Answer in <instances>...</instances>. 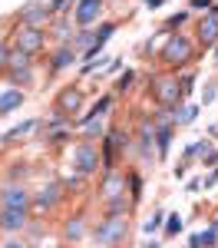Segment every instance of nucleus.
Returning a JSON list of instances; mask_svg holds the SVG:
<instances>
[{"mask_svg":"<svg viewBox=\"0 0 218 248\" xmlns=\"http://www.w3.org/2000/svg\"><path fill=\"white\" fill-rule=\"evenodd\" d=\"M192 60H195V40H192V37H185L182 30L165 37L162 50H159V63H162V66H169V70H182V66H189Z\"/></svg>","mask_w":218,"mask_h":248,"instance_id":"obj_1","label":"nucleus"},{"mask_svg":"<svg viewBox=\"0 0 218 248\" xmlns=\"http://www.w3.org/2000/svg\"><path fill=\"white\" fill-rule=\"evenodd\" d=\"M126 238H129V215H102L99 225L93 229V242L96 245L119 248Z\"/></svg>","mask_w":218,"mask_h":248,"instance_id":"obj_2","label":"nucleus"},{"mask_svg":"<svg viewBox=\"0 0 218 248\" xmlns=\"http://www.w3.org/2000/svg\"><path fill=\"white\" fill-rule=\"evenodd\" d=\"M70 166H73V172L76 175H96L99 172V146L96 142H89V139H76L73 142V149H70Z\"/></svg>","mask_w":218,"mask_h":248,"instance_id":"obj_3","label":"nucleus"},{"mask_svg":"<svg viewBox=\"0 0 218 248\" xmlns=\"http://www.w3.org/2000/svg\"><path fill=\"white\" fill-rule=\"evenodd\" d=\"M63 202V186H59L57 179L53 182H43L37 192H30V215L33 218H43L46 212H53Z\"/></svg>","mask_w":218,"mask_h":248,"instance_id":"obj_4","label":"nucleus"},{"mask_svg":"<svg viewBox=\"0 0 218 248\" xmlns=\"http://www.w3.org/2000/svg\"><path fill=\"white\" fill-rule=\"evenodd\" d=\"M53 20V10L46 0H27L23 7L17 10V23L20 27H37V30H46Z\"/></svg>","mask_w":218,"mask_h":248,"instance_id":"obj_5","label":"nucleus"},{"mask_svg":"<svg viewBox=\"0 0 218 248\" xmlns=\"http://www.w3.org/2000/svg\"><path fill=\"white\" fill-rule=\"evenodd\" d=\"M10 46H17L23 53L37 57L40 50L46 46V30H37V27H14V37H10Z\"/></svg>","mask_w":218,"mask_h":248,"instance_id":"obj_6","label":"nucleus"},{"mask_svg":"<svg viewBox=\"0 0 218 248\" xmlns=\"http://www.w3.org/2000/svg\"><path fill=\"white\" fill-rule=\"evenodd\" d=\"M149 96L156 99V106H175L185 99L178 90V77H156L149 83Z\"/></svg>","mask_w":218,"mask_h":248,"instance_id":"obj_7","label":"nucleus"},{"mask_svg":"<svg viewBox=\"0 0 218 248\" xmlns=\"http://www.w3.org/2000/svg\"><path fill=\"white\" fill-rule=\"evenodd\" d=\"M53 113H59L63 119H70V123H73V119L83 113V90L73 86V83H70V86H63V90L57 93V99H53Z\"/></svg>","mask_w":218,"mask_h":248,"instance_id":"obj_8","label":"nucleus"},{"mask_svg":"<svg viewBox=\"0 0 218 248\" xmlns=\"http://www.w3.org/2000/svg\"><path fill=\"white\" fill-rule=\"evenodd\" d=\"M126 195V169H102V179H99V202H109V199H119Z\"/></svg>","mask_w":218,"mask_h":248,"instance_id":"obj_9","label":"nucleus"},{"mask_svg":"<svg viewBox=\"0 0 218 248\" xmlns=\"http://www.w3.org/2000/svg\"><path fill=\"white\" fill-rule=\"evenodd\" d=\"M102 7L106 0H76L73 3V27H96L99 17H102Z\"/></svg>","mask_w":218,"mask_h":248,"instance_id":"obj_10","label":"nucleus"},{"mask_svg":"<svg viewBox=\"0 0 218 248\" xmlns=\"http://www.w3.org/2000/svg\"><path fill=\"white\" fill-rule=\"evenodd\" d=\"M0 209H30V189L23 182H7L0 189Z\"/></svg>","mask_w":218,"mask_h":248,"instance_id":"obj_11","label":"nucleus"},{"mask_svg":"<svg viewBox=\"0 0 218 248\" xmlns=\"http://www.w3.org/2000/svg\"><path fill=\"white\" fill-rule=\"evenodd\" d=\"M30 225V209H0V232L23 235Z\"/></svg>","mask_w":218,"mask_h":248,"instance_id":"obj_12","label":"nucleus"},{"mask_svg":"<svg viewBox=\"0 0 218 248\" xmlns=\"http://www.w3.org/2000/svg\"><path fill=\"white\" fill-rule=\"evenodd\" d=\"M195 37H198L202 46H215V43H218V7H215V3L205 10V17L198 20Z\"/></svg>","mask_w":218,"mask_h":248,"instance_id":"obj_13","label":"nucleus"},{"mask_svg":"<svg viewBox=\"0 0 218 248\" xmlns=\"http://www.w3.org/2000/svg\"><path fill=\"white\" fill-rule=\"evenodd\" d=\"M76 63H79V53L70 43H57V50L50 53V70H53V73H63V70H70V66H76Z\"/></svg>","mask_w":218,"mask_h":248,"instance_id":"obj_14","label":"nucleus"},{"mask_svg":"<svg viewBox=\"0 0 218 248\" xmlns=\"http://www.w3.org/2000/svg\"><path fill=\"white\" fill-rule=\"evenodd\" d=\"M33 129H40V119L33 116V119H23L20 126H14V129H7V133L0 136V146H14V142H23V139H30V133Z\"/></svg>","mask_w":218,"mask_h":248,"instance_id":"obj_15","label":"nucleus"},{"mask_svg":"<svg viewBox=\"0 0 218 248\" xmlns=\"http://www.w3.org/2000/svg\"><path fill=\"white\" fill-rule=\"evenodd\" d=\"M27 103V93L20 90V86H7L3 93H0V116H10V113H17L20 106Z\"/></svg>","mask_w":218,"mask_h":248,"instance_id":"obj_16","label":"nucleus"},{"mask_svg":"<svg viewBox=\"0 0 218 248\" xmlns=\"http://www.w3.org/2000/svg\"><path fill=\"white\" fill-rule=\"evenodd\" d=\"M73 30H76V27H73V20L59 14V17L50 20V27H46V37H53L57 43H70V40H73Z\"/></svg>","mask_w":218,"mask_h":248,"instance_id":"obj_17","label":"nucleus"},{"mask_svg":"<svg viewBox=\"0 0 218 248\" xmlns=\"http://www.w3.org/2000/svg\"><path fill=\"white\" fill-rule=\"evenodd\" d=\"M198 109H202V106H198V103H189V99L175 103V106H172V123H175V129L178 126H192L198 119Z\"/></svg>","mask_w":218,"mask_h":248,"instance_id":"obj_18","label":"nucleus"},{"mask_svg":"<svg viewBox=\"0 0 218 248\" xmlns=\"http://www.w3.org/2000/svg\"><path fill=\"white\" fill-rule=\"evenodd\" d=\"M172 139H175V126H156V133H152V146H156V162H162V159L169 155V146H172Z\"/></svg>","mask_w":218,"mask_h":248,"instance_id":"obj_19","label":"nucleus"},{"mask_svg":"<svg viewBox=\"0 0 218 248\" xmlns=\"http://www.w3.org/2000/svg\"><path fill=\"white\" fill-rule=\"evenodd\" d=\"M113 103H116V96H113V93H102L96 103L86 109V113H79V116H76V123H86V119H106V113L113 109Z\"/></svg>","mask_w":218,"mask_h":248,"instance_id":"obj_20","label":"nucleus"},{"mask_svg":"<svg viewBox=\"0 0 218 248\" xmlns=\"http://www.w3.org/2000/svg\"><path fill=\"white\" fill-rule=\"evenodd\" d=\"M7 79H10V86H20L23 93L37 83V63L33 66H23V70H14V73H7Z\"/></svg>","mask_w":218,"mask_h":248,"instance_id":"obj_21","label":"nucleus"},{"mask_svg":"<svg viewBox=\"0 0 218 248\" xmlns=\"http://www.w3.org/2000/svg\"><path fill=\"white\" fill-rule=\"evenodd\" d=\"M63 238H66V242H73V245L86 238V215H83V212H79L76 218H70V222L63 225Z\"/></svg>","mask_w":218,"mask_h":248,"instance_id":"obj_22","label":"nucleus"},{"mask_svg":"<svg viewBox=\"0 0 218 248\" xmlns=\"http://www.w3.org/2000/svg\"><path fill=\"white\" fill-rule=\"evenodd\" d=\"M76 129H79V139H89V142H96V139H102L106 136V123L102 119H86V123H76Z\"/></svg>","mask_w":218,"mask_h":248,"instance_id":"obj_23","label":"nucleus"},{"mask_svg":"<svg viewBox=\"0 0 218 248\" xmlns=\"http://www.w3.org/2000/svg\"><path fill=\"white\" fill-rule=\"evenodd\" d=\"M37 57H30V53H23L17 46H10V53H7V73H14V70H23V66H33Z\"/></svg>","mask_w":218,"mask_h":248,"instance_id":"obj_24","label":"nucleus"},{"mask_svg":"<svg viewBox=\"0 0 218 248\" xmlns=\"http://www.w3.org/2000/svg\"><path fill=\"white\" fill-rule=\"evenodd\" d=\"M215 245H218V235L212 232V225H205L202 232H195L189 238V248H215Z\"/></svg>","mask_w":218,"mask_h":248,"instance_id":"obj_25","label":"nucleus"},{"mask_svg":"<svg viewBox=\"0 0 218 248\" xmlns=\"http://www.w3.org/2000/svg\"><path fill=\"white\" fill-rule=\"evenodd\" d=\"M126 189H129V202L136 205L139 199H142V175L136 169H126Z\"/></svg>","mask_w":218,"mask_h":248,"instance_id":"obj_26","label":"nucleus"},{"mask_svg":"<svg viewBox=\"0 0 218 248\" xmlns=\"http://www.w3.org/2000/svg\"><path fill=\"white\" fill-rule=\"evenodd\" d=\"M129 212H132L129 195H119V199H109V202H106V212H102V215H129Z\"/></svg>","mask_w":218,"mask_h":248,"instance_id":"obj_27","label":"nucleus"},{"mask_svg":"<svg viewBox=\"0 0 218 248\" xmlns=\"http://www.w3.org/2000/svg\"><path fill=\"white\" fill-rule=\"evenodd\" d=\"M185 23H189V10H178V14H172V17L162 23V33H165V37H169V33H178Z\"/></svg>","mask_w":218,"mask_h":248,"instance_id":"obj_28","label":"nucleus"},{"mask_svg":"<svg viewBox=\"0 0 218 248\" xmlns=\"http://www.w3.org/2000/svg\"><path fill=\"white\" fill-rule=\"evenodd\" d=\"M113 33H116V23H113V20H106V23H99L96 30H93V40H96V46H99V50L106 46V40L113 37Z\"/></svg>","mask_w":218,"mask_h":248,"instance_id":"obj_29","label":"nucleus"},{"mask_svg":"<svg viewBox=\"0 0 218 248\" xmlns=\"http://www.w3.org/2000/svg\"><path fill=\"white\" fill-rule=\"evenodd\" d=\"M178 232H182V218H178V212H165V232H162V238H175Z\"/></svg>","mask_w":218,"mask_h":248,"instance_id":"obj_30","label":"nucleus"},{"mask_svg":"<svg viewBox=\"0 0 218 248\" xmlns=\"http://www.w3.org/2000/svg\"><path fill=\"white\" fill-rule=\"evenodd\" d=\"M162 222H165V209L152 212V215H149V218H145V225H142V232H145V235H156V232L162 229Z\"/></svg>","mask_w":218,"mask_h":248,"instance_id":"obj_31","label":"nucleus"},{"mask_svg":"<svg viewBox=\"0 0 218 248\" xmlns=\"http://www.w3.org/2000/svg\"><path fill=\"white\" fill-rule=\"evenodd\" d=\"M215 96H218V79H208V83L202 86V103H198V106H212Z\"/></svg>","mask_w":218,"mask_h":248,"instance_id":"obj_32","label":"nucleus"},{"mask_svg":"<svg viewBox=\"0 0 218 248\" xmlns=\"http://www.w3.org/2000/svg\"><path fill=\"white\" fill-rule=\"evenodd\" d=\"M136 86V70H126V73H119V79H116V90L119 93H129Z\"/></svg>","mask_w":218,"mask_h":248,"instance_id":"obj_33","label":"nucleus"},{"mask_svg":"<svg viewBox=\"0 0 218 248\" xmlns=\"http://www.w3.org/2000/svg\"><path fill=\"white\" fill-rule=\"evenodd\" d=\"M178 79H182V83H178V90H182V96H185V99H189V96H192V93H195V73H185V77H178Z\"/></svg>","mask_w":218,"mask_h":248,"instance_id":"obj_34","label":"nucleus"},{"mask_svg":"<svg viewBox=\"0 0 218 248\" xmlns=\"http://www.w3.org/2000/svg\"><path fill=\"white\" fill-rule=\"evenodd\" d=\"M73 3H76V0H50V10H53V17H59V14H66Z\"/></svg>","mask_w":218,"mask_h":248,"instance_id":"obj_35","label":"nucleus"},{"mask_svg":"<svg viewBox=\"0 0 218 248\" xmlns=\"http://www.w3.org/2000/svg\"><path fill=\"white\" fill-rule=\"evenodd\" d=\"M79 182H83V175H76V172H73V175H66L59 186H63V192H76V189H79Z\"/></svg>","mask_w":218,"mask_h":248,"instance_id":"obj_36","label":"nucleus"},{"mask_svg":"<svg viewBox=\"0 0 218 248\" xmlns=\"http://www.w3.org/2000/svg\"><path fill=\"white\" fill-rule=\"evenodd\" d=\"M7 53H10V40L0 37V73L7 70Z\"/></svg>","mask_w":218,"mask_h":248,"instance_id":"obj_37","label":"nucleus"},{"mask_svg":"<svg viewBox=\"0 0 218 248\" xmlns=\"http://www.w3.org/2000/svg\"><path fill=\"white\" fill-rule=\"evenodd\" d=\"M0 248H27V238H17V235H10V238H3Z\"/></svg>","mask_w":218,"mask_h":248,"instance_id":"obj_38","label":"nucleus"},{"mask_svg":"<svg viewBox=\"0 0 218 248\" xmlns=\"http://www.w3.org/2000/svg\"><path fill=\"white\" fill-rule=\"evenodd\" d=\"M215 182H218V166H212V172H208V175H205V182H202V189H212Z\"/></svg>","mask_w":218,"mask_h":248,"instance_id":"obj_39","label":"nucleus"},{"mask_svg":"<svg viewBox=\"0 0 218 248\" xmlns=\"http://www.w3.org/2000/svg\"><path fill=\"white\" fill-rule=\"evenodd\" d=\"M215 0H189V10H208Z\"/></svg>","mask_w":218,"mask_h":248,"instance_id":"obj_40","label":"nucleus"},{"mask_svg":"<svg viewBox=\"0 0 218 248\" xmlns=\"http://www.w3.org/2000/svg\"><path fill=\"white\" fill-rule=\"evenodd\" d=\"M202 166H205V169H212V166H218V149L212 155H205V159H202Z\"/></svg>","mask_w":218,"mask_h":248,"instance_id":"obj_41","label":"nucleus"},{"mask_svg":"<svg viewBox=\"0 0 218 248\" xmlns=\"http://www.w3.org/2000/svg\"><path fill=\"white\" fill-rule=\"evenodd\" d=\"M139 248H162V242H159V238H145Z\"/></svg>","mask_w":218,"mask_h":248,"instance_id":"obj_42","label":"nucleus"},{"mask_svg":"<svg viewBox=\"0 0 218 248\" xmlns=\"http://www.w3.org/2000/svg\"><path fill=\"white\" fill-rule=\"evenodd\" d=\"M142 3H145V10H159V7H162L165 0H142Z\"/></svg>","mask_w":218,"mask_h":248,"instance_id":"obj_43","label":"nucleus"},{"mask_svg":"<svg viewBox=\"0 0 218 248\" xmlns=\"http://www.w3.org/2000/svg\"><path fill=\"white\" fill-rule=\"evenodd\" d=\"M208 225H212V232H215V235H218V215H215V218H212V222H208Z\"/></svg>","mask_w":218,"mask_h":248,"instance_id":"obj_44","label":"nucleus"},{"mask_svg":"<svg viewBox=\"0 0 218 248\" xmlns=\"http://www.w3.org/2000/svg\"><path fill=\"white\" fill-rule=\"evenodd\" d=\"M27 248H43V245H37V242H27Z\"/></svg>","mask_w":218,"mask_h":248,"instance_id":"obj_45","label":"nucleus"},{"mask_svg":"<svg viewBox=\"0 0 218 248\" xmlns=\"http://www.w3.org/2000/svg\"><path fill=\"white\" fill-rule=\"evenodd\" d=\"M212 50H215V57H218V43H215V46H212Z\"/></svg>","mask_w":218,"mask_h":248,"instance_id":"obj_46","label":"nucleus"},{"mask_svg":"<svg viewBox=\"0 0 218 248\" xmlns=\"http://www.w3.org/2000/svg\"><path fill=\"white\" fill-rule=\"evenodd\" d=\"M99 248H109V245H99Z\"/></svg>","mask_w":218,"mask_h":248,"instance_id":"obj_47","label":"nucleus"},{"mask_svg":"<svg viewBox=\"0 0 218 248\" xmlns=\"http://www.w3.org/2000/svg\"><path fill=\"white\" fill-rule=\"evenodd\" d=\"M215 7H218V3H215Z\"/></svg>","mask_w":218,"mask_h":248,"instance_id":"obj_48","label":"nucleus"},{"mask_svg":"<svg viewBox=\"0 0 218 248\" xmlns=\"http://www.w3.org/2000/svg\"><path fill=\"white\" fill-rule=\"evenodd\" d=\"M215 248H218V245H215Z\"/></svg>","mask_w":218,"mask_h":248,"instance_id":"obj_49","label":"nucleus"}]
</instances>
